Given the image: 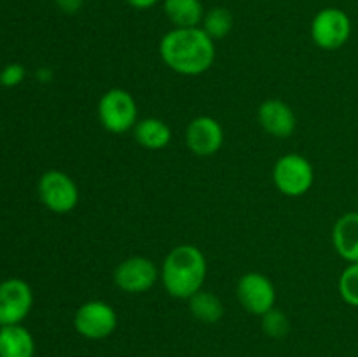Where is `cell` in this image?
Wrapping results in <instances>:
<instances>
[{
  "label": "cell",
  "instance_id": "obj_1",
  "mask_svg": "<svg viewBox=\"0 0 358 357\" xmlns=\"http://www.w3.org/2000/svg\"><path fill=\"white\" fill-rule=\"evenodd\" d=\"M159 56L178 76H201L215 62V41L201 27L171 28L161 37Z\"/></svg>",
  "mask_w": 358,
  "mask_h": 357
},
{
  "label": "cell",
  "instance_id": "obj_2",
  "mask_svg": "<svg viewBox=\"0 0 358 357\" xmlns=\"http://www.w3.org/2000/svg\"><path fill=\"white\" fill-rule=\"evenodd\" d=\"M208 275V262L199 247L180 244L171 248L159 268V280L164 290L175 300L194 296L205 286Z\"/></svg>",
  "mask_w": 358,
  "mask_h": 357
},
{
  "label": "cell",
  "instance_id": "obj_3",
  "mask_svg": "<svg viewBox=\"0 0 358 357\" xmlns=\"http://www.w3.org/2000/svg\"><path fill=\"white\" fill-rule=\"evenodd\" d=\"M98 119L100 125L114 135L133 132L138 122V104L128 90L110 88L98 100Z\"/></svg>",
  "mask_w": 358,
  "mask_h": 357
},
{
  "label": "cell",
  "instance_id": "obj_4",
  "mask_svg": "<svg viewBox=\"0 0 358 357\" xmlns=\"http://www.w3.org/2000/svg\"><path fill=\"white\" fill-rule=\"evenodd\" d=\"M315 182V170L306 156L297 153L278 158L273 167V184L289 198L304 196Z\"/></svg>",
  "mask_w": 358,
  "mask_h": 357
},
{
  "label": "cell",
  "instance_id": "obj_5",
  "mask_svg": "<svg viewBox=\"0 0 358 357\" xmlns=\"http://www.w3.org/2000/svg\"><path fill=\"white\" fill-rule=\"evenodd\" d=\"M352 20L339 7H324L311 21V41L324 51H338L352 37Z\"/></svg>",
  "mask_w": 358,
  "mask_h": 357
},
{
  "label": "cell",
  "instance_id": "obj_6",
  "mask_svg": "<svg viewBox=\"0 0 358 357\" xmlns=\"http://www.w3.org/2000/svg\"><path fill=\"white\" fill-rule=\"evenodd\" d=\"M42 205L52 214H69L79 205L80 192L76 181L62 170H48L37 184Z\"/></svg>",
  "mask_w": 358,
  "mask_h": 357
},
{
  "label": "cell",
  "instance_id": "obj_7",
  "mask_svg": "<svg viewBox=\"0 0 358 357\" xmlns=\"http://www.w3.org/2000/svg\"><path fill=\"white\" fill-rule=\"evenodd\" d=\"M117 312L103 300H90L79 304L73 315V328L86 340H105L117 329Z\"/></svg>",
  "mask_w": 358,
  "mask_h": 357
},
{
  "label": "cell",
  "instance_id": "obj_8",
  "mask_svg": "<svg viewBox=\"0 0 358 357\" xmlns=\"http://www.w3.org/2000/svg\"><path fill=\"white\" fill-rule=\"evenodd\" d=\"M115 287L126 294H145L159 280V268L145 255H131L119 262L114 270Z\"/></svg>",
  "mask_w": 358,
  "mask_h": 357
},
{
  "label": "cell",
  "instance_id": "obj_9",
  "mask_svg": "<svg viewBox=\"0 0 358 357\" xmlns=\"http://www.w3.org/2000/svg\"><path fill=\"white\" fill-rule=\"evenodd\" d=\"M236 298L248 314L262 317L266 312L275 308L276 287L264 273L247 272L238 280Z\"/></svg>",
  "mask_w": 358,
  "mask_h": 357
},
{
  "label": "cell",
  "instance_id": "obj_10",
  "mask_svg": "<svg viewBox=\"0 0 358 357\" xmlns=\"http://www.w3.org/2000/svg\"><path fill=\"white\" fill-rule=\"evenodd\" d=\"M34 308V290L23 279L0 282V326L23 324Z\"/></svg>",
  "mask_w": 358,
  "mask_h": 357
},
{
  "label": "cell",
  "instance_id": "obj_11",
  "mask_svg": "<svg viewBox=\"0 0 358 357\" xmlns=\"http://www.w3.org/2000/svg\"><path fill=\"white\" fill-rule=\"evenodd\" d=\"M185 146L199 158L215 156L224 146V128L212 115H198L185 128Z\"/></svg>",
  "mask_w": 358,
  "mask_h": 357
},
{
  "label": "cell",
  "instance_id": "obj_12",
  "mask_svg": "<svg viewBox=\"0 0 358 357\" xmlns=\"http://www.w3.org/2000/svg\"><path fill=\"white\" fill-rule=\"evenodd\" d=\"M257 121L268 135L287 139L296 132L297 118L294 108L280 98H268L257 108Z\"/></svg>",
  "mask_w": 358,
  "mask_h": 357
},
{
  "label": "cell",
  "instance_id": "obj_13",
  "mask_svg": "<svg viewBox=\"0 0 358 357\" xmlns=\"http://www.w3.org/2000/svg\"><path fill=\"white\" fill-rule=\"evenodd\" d=\"M334 251L346 262H358V210L346 212L332 227Z\"/></svg>",
  "mask_w": 358,
  "mask_h": 357
},
{
  "label": "cell",
  "instance_id": "obj_14",
  "mask_svg": "<svg viewBox=\"0 0 358 357\" xmlns=\"http://www.w3.org/2000/svg\"><path fill=\"white\" fill-rule=\"evenodd\" d=\"M133 136L136 144L147 150H161L170 146L171 133L170 125L159 118H143L133 128Z\"/></svg>",
  "mask_w": 358,
  "mask_h": 357
},
{
  "label": "cell",
  "instance_id": "obj_15",
  "mask_svg": "<svg viewBox=\"0 0 358 357\" xmlns=\"http://www.w3.org/2000/svg\"><path fill=\"white\" fill-rule=\"evenodd\" d=\"M0 357H35L34 335L23 324L2 326Z\"/></svg>",
  "mask_w": 358,
  "mask_h": 357
},
{
  "label": "cell",
  "instance_id": "obj_16",
  "mask_svg": "<svg viewBox=\"0 0 358 357\" xmlns=\"http://www.w3.org/2000/svg\"><path fill=\"white\" fill-rule=\"evenodd\" d=\"M163 10L173 28L201 27L206 13L201 0H163Z\"/></svg>",
  "mask_w": 358,
  "mask_h": 357
},
{
  "label": "cell",
  "instance_id": "obj_17",
  "mask_svg": "<svg viewBox=\"0 0 358 357\" xmlns=\"http://www.w3.org/2000/svg\"><path fill=\"white\" fill-rule=\"evenodd\" d=\"M192 317L203 324H217L224 317V303L215 293L201 289L187 300Z\"/></svg>",
  "mask_w": 358,
  "mask_h": 357
},
{
  "label": "cell",
  "instance_id": "obj_18",
  "mask_svg": "<svg viewBox=\"0 0 358 357\" xmlns=\"http://www.w3.org/2000/svg\"><path fill=\"white\" fill-rule=\"evenodd\" d=\"M233 27L234 16L226 7H212L210 10H206L205 18L201 21V28L213 41L226 38L233 31Z\"/></svg>",
  "mask_w": 358,
  "mask_h": 357
},
{
  "label": "cell",
  "instance_id": "obj_19",
  "mask_svg": "<svg viewBox=\"0 0 358 357\" xmlns=\"http://www.w3.org/2000/svg\"><path fill=\"white\" fill-rule=\"evenodd\" d=\"M261 328H262V331H264V335L269 336V338L282 340L289 335L292 324H290L289 315L275 307L262 315Z\"/></svg>",
  "mask_w": 358,
  "mask_h": 357
},
{
  "label": "cell",
  "instance_id": "obj_20",
  "mask_svg": "<svg viewBox=\"0 0 358 357\" xmlns=\"http://www.w3.org/2000/svg\"><path fill=\"white\" fill-rule=\"evenodd\" d=\"M339 296L350 307L358 308V262H348L338 280Z\"/></svg>",
  "mask_w": 358,
  "mask_h": 357
},
{
  "label": "cell",
  "instance_id": "obj_21",
  "mask_svg": "<svg viewBox=\"0 0 358 357\" xmlns=\"http://www.w3.org/2000/svg\"><path fill=\"white\" fill-rule=\"evenodd\" d=\"M27 77V69L21 63H9L0 70V86L16 88Z\"/></svg>",
  "mask_w": 358,
  "mask_h": 357
},
{
  "label": "cell",
  "instance_id": "obj_22",
  "mask_svg": "<svg viewBox=\"0 0 358 357\" xmlns=\"http://www.w3.org/2000/svg\"><path fill=\"white\" fill-rule=\"evenodd\" d=\"M56 7L63 14H77L84 6V0H55Z\"/></svg>",
  "mask_w": 358,
  "mask_h": 357
},
{
  "label": "cell",
  "instance_id": "obj_23",
  "mask_svg": "<svg viewBox=\"0 0 358 357\" xmlns=\"http://www.w3.org/2000/svg\"><path fill=\"white\" fill-rule=\"evenodd\" d=\"M124 2L128 4V6H131L133 9L145 10V9H150V7L157 6L161 0H124Z\"/></svg>",
  "mask_w": 358,
  "mask_h": 357
},
{
  "label": "cell",
  "instance_id": "obj_24",
  "mask_svg": "<svg viewBox=\"0 0 358 357\" xmlns=\"http://www.w3.org/2000/svg\"><path fill=\"white\" fill-rule=\"evenodd\" d=\"M35 77H37L38 83L45 84L52 79V70L48 69V66H41V69L37 70V74H35Z\"/></svg>",
  "mask_w": 358,
  "mask_h": 357
},
{
  "label": "cell",
  "instance_id": "obj_25",
  "mask_svg": "<svg viewBox=\"0 0 358 357\" xmlns=\"http://www.w3.org/2000/svg\"><path fill=\"white\" fill-rule=\"evenodd\" d=\"M357 210H358V198H357Z\"/></svg>",
  "mask_w": 358,
  "mask_h": 357
},
{
  "label": "cell",
  "instance_id": "obj_26",
  "mask_svg": "<svg viewBox=\"0 0 358 357\" xmlns=\"http://www.w3.org/2000/svg\"><path fill=\"white\" fill-rule=\"evenodd\" d=\"M0 329H2V326H0Z\"/></svg>",
  "mask_w": 358,
  "mask_h": 357
}]
</instances>
